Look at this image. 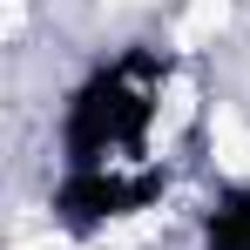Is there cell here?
Instances as JSON below:
<instances>
[{"label": "cell", "instance_id": "cell-1", "mask_svg": "<svg viewBox=\"0 0 250 250\" xmlns=\"http://www.w3.org/2000/svg\"><path fill=\"white\" fill-rule=\"evenodd\" d=\"M203 142H209V169L223 183H244L250 189V108L244 102H209Z\"/></svg>", "mask_w": 250, "mask_h": 250}]
</instances>
